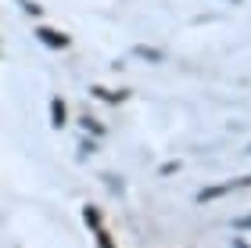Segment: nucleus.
I'll return each mask as SVG.
<instances>
[{"instance_id": "1", "label": "nucleus", "mask_w": 251, "mask_h": 248, "mask_svg": "<svg viewBox=\"0 0 251 248\" xmlns=\"http://www.w3.org/2000/svg\"><path fill=\"white\" fill-rule=\"evenodd\" d=\"M40 40L50 43V47H58V51L68 47V36H65V32H54V29H40Z\"/></svg>"}, {"instance_id": "2", "label": "nucleus", "mask_w": 251, "mask_h": 248, "mask_svg": "<svg viewBox=\"0 0 251 248\" xmlns=\"http://www.w3.org/2000/svg\"><path fill=\"white\" fill-rule=\"evenodd\" d=\"M50 126H54V130L65 126V101H61V97L50 101Z\"/></svg>"}, {"instance_id": "3", "label": "nucleus", "mask_w": 251, "mask_h": 248, "mask_svg": "<svg viewBox=\"0 0 251 248\" xmlns=\"http://www.w3.org/2000/svg\"><path fill=\"white\" fill-rule=\"evenodd\" d=\"M83 220L97 230V227H100V209H97V205H86V209H83Z\"/></svg>"}, {"instance_id": "4", "label": "nucleus", "mask_w": 251, "mask_h": 248, "mask_svg": "<svg viewBox=\"0 0 251 248\" xmlns=\"http://www.w3.org/2000/svg\"><path fill=\"white\" fill-rule=\"evenodd\" d=\"M94 234H97V248H115V241L108 238V230H104V227H97Z\"/></svg>"}, {"instance_id": "5", "label": "nucleus", "mask_w": 251, "mask_h": 248, "mask_svg": "<svg viewBox=\"0 0 251 248\" xmlns=\"http://www.w3.org/2000/svg\"><path fill=\"white\" fill-rule=\"evenodd\" d=\"M173 173H179V162H169V165H162V176H173Z\"/></svg>"}, {"instance_id": "6", "label": "nucleus", "mask_w": 251, "mask_h": 248, "mask_svg": "<svg viewBox=\"0 0 251 248\" xmlns=\"http://www.w3.org/2000/svg\"><path fill=\"white\" fill-rule=\"evenodd\" d=\"M233 227H237V230H244V227H251V216H241V220H233Z\"/></svg>"}, {"instance_id": "7", "label": "nucleus", "mask_w": 251, "mask_h": 248, "mask_svg": "<svg viewBox=\"0 0 251 248\" xmlns=\"http://www.w3.org/2000/svg\"><path fill=\"white\" fill-rule=\"evenodd\" d=\"M248 155H251V144H248Z\"/></svg>"}, {"instance_id": "8", "label": "nucleus", "mask_w": 251, "mask_h": 248, "mask_svg": "<svg viewBox=\"0 0 251 248\" xmlns=\"http://www.w3.org/2000/svg\"><path fill=\"white\" fill-rule=\"evenodd\" d=\"M237 248H244V245H237Z\"/></svg>"}, {"instance_id": "9", "label": "nucleus", "mask_w": 251, "mask_h": 248, "mask_svg": "<svg viewBox=\"0 0 251 248\" xmlns=\"http://www.w3.org/2000/svg\"><path fill=\"white\" fill-rule=\"evenodd\" d=\"M233 4H237V0H233Z\"/></svg>"}]
</instances>
